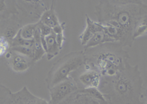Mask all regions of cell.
Listing matches in <instances>:
<instances>
[{"label": "cell", "instance_id": "cell-2", "mask_svg": "<svg viewBox=\"0 0 147 104\" xmlns=\"http://www.w3.org/2000/svg\"><path fill=\"white\" fill-rule=\"evenodd\" d=\"M144 80L138 65L129 63L114 76L101 77L98 90L111 104H144Z\"/></svg>", "mask_w": 147, "mask_h": 104}, {"label": "cell", "instance_id": "cell-15", "mask_svg": "<svg viewBox=\"0 0 147 104\" xmlns=\"http://www.w3.org/2000/svg\"><path fill=\"white\" fill-rule=\"evenodd\" d=\"M19 14L16 5V1L0 0V20L8 18L13 15Z\"/></svg>", "mask_w": 147, "mask_h": 104}, {"label": "cell", "instance_id": "cell-13", "mask_svg": "<svg viewBox=\"0 0 147 104\" xmlns=\"http://www.w3.org/2000/svg\"><path fill=\"white\" fill-rule=\"evenodd\" d=\"M107 42H115V41L108 36V34L106 32V30L103 31H98L91 37V39L88 41V42L84 46V49H91V48L99 46L101 44L107 43Z\"/></svg>", "mask_w": 147, "mask_h": 104}, {"label": "cell", "instance_id": "cell-20", "mask_svg": "<svg viewBox=\"0 0 147 104\" xmlns=\"http://www.w3.org/2000/svg\"><path fill=\"white\" fill-rule=\"evenodd\" d=\"M38 29H39V31L41 32V35L42 37H46V36L50 35L53 32L52 28H50V27H48V26L44 25L40 21H38Z\"/></svg>", "mask_w": 147, "mask_h": 104}, {"label": "cell", "instance_id": "cell-10", "mask_svg": "<svg viewBox=\"0 0 147 104\" xmlns=\"http://www.w3.org/2000/svg\"><path fill=\"white\" fill-rule=\"evenodd\" d=\"M39 98L34 95L26 86L16 93H11L5 104H38Z\"/></svg>", "mask_w": 147, "mask_h": 104}, {"label": "cell", "instance_id": "cell-19", "mask_svg": "<svg viewBox=\"0 0 147 104\" xmlns=\"http://www.w3.org/2000/svg\"><path fill=\"white\" fill-rule=\"evenodd\" d=\"M12 92L2 83H0V104H5L7 97L10 95Z\"/></svg>", "mask_w": 147, "mask_h": 104}, {"label": "cell", "instance_id": "cell-7", "mask_svg": "<svg viewBox=\"0 0 147 104\" xmlns=\"http://www.w3.org/2000/svg\"><path fill=\"white\" fill-rule=\"evenodd\" d=\"M78 90H80L78 84L71 76H69L66 80L55 84L54 86L49 89L51 97L49 103L58 104Z\"/></svg>", "mask_w": 147, "mask_h": 104}, {"label": "cell", "instance_id": "cell-6", "mask_svg": "<svg viewBox=\"0 0 147 104\" xmlns=\"http://www.w3.org/2000/svg\"><path fill=\"white\" fill-rule=\"evenodd\" d=\"M54 1H16V5L24 16L32 18H40L41 15L48 9L54 6Z\"/></svg>", "mask_w": 147, "mask_h": 104}, {"label": "cell", "instance_id": "cell-5", "mask_svg": "<svg viewBox=\"0 0 147 104\" xmlns=\"http://www.w3.org/2000/svg\"><path fill=\"white\" fill-rule=\"evenodd\" d=\"M58 104H111L98 89H80Z\"/></svg>", "mask_w": 147, "mask_h": 104}, {"label": "cell", "instance_id": "cell-8", "mask_svg": "<svg viewBox=\"0 0 147 104\" xmlns=\"http://www.w3.org/2000/svg\"><path fill=\"white\" fill-rule=\"evenodd\" d=\"M80 70V69H79ZM77 70L71 76L75 80L80 89H98L101 75L97 71L84 67L82 71Z\"/></svg>", "mask_w": 147, "mask_h": 104}, {"label": "cell", "instance_id": "cell-18", "mask_svg": "<svg viewBox=\"0 0 147 104\" xmlns=\"http://www.w3.org/2000/svg\"><path fill=\"white\" fill-rule=\"evenodd\" d=\"M11 49V41L5 37L0 36V61L1 58L6 57L7 53Z\"/></svg>", "mask_w": 147, "mask_h": 104}, {"label": "cell", "instance_id": "cell-3", "mask_svg": "<svg viewBox=\"0 0 147 104\" xmlns=\"http://www.w3.org/2000/svg\"><path fill=\"white\" fill-rule=\"evenodd\" d=\"M85 67L93 69L101 77L114 76L121 72L128 63L130 56L117 42H107L91 49H84Z\"/></svg>", "mask_w": 147, "mask_h": 104}, {"label": "cell", "instance_id": "cell-12", "mask_svg": "<svg viewBox=\"0 0 147 104\" xmlns=\"http://www.w3.org/2000/svg\"><path fill=\"white\" fill-rule=\"evenodd\" d=\"M42 45L43 49L45 50L48 60L52 59L53 57L57 56L61 50L56 41V35L53 31L46 37L42 36Z\"/></svg>", "mask_w": 147, "mask_h": 104}, {"label": "cell", "instance_id": "cell-17", "mask_svg": "<svg viewBox=\"0 0 147 104\" xmlns=\"http://www.w3.org/2000/svg\"><path fill=\"white\" fill-rule=\"evenodd\" d=\"M37 25H38V22L24 25L21 28V30L19 31V33H20L21 37L24 39V40H27V41L33 40L35 30L37 28Z\"/></svg>", "mask_w": 147, "mask_h": 104}, {"label": "cell", "instance_id": "cell-14", "mask_svg": "<svg viewBox=\"0 0 147 104\" xmlns=\"http://www.w3.org/2000/svg\"><path fill=\"white\" fill-rule=\"evenodd\" d=\"M54 8H55V5L53 6L52 8H50L47 11L44 12L43 14L41 15L40 20H39L42 23H43L44 25H46L52 29H53L54 27H56V26L61 24L60 20L56 15Z\"/></svg>", "mask_w": 147, "mask_h": 104}, {"label": "cell", "instance_id": "cell-16", "mask_svg": "<svg viewBox=\"0 0 147 104\" xmlns=\"http://www.w3.org/2000/svg\"><path fill=\"white\" fill-rule=\"evenodd\" d=\"M147 35V15H144L136 25L135 31H134L133 38L136 40L137 38Z\"/></svg>", "mask_w": 147, "mask_h": 104}, {"label": "cell", "instance_id": "cell-9", "mask_svg": "<svg viewBox=\"0 0 147 104\" xmlns=\"http://www.w3.org/2000/svg\"><path fill=\"white\" fill-rule=\"evenodd\" d=\"M6 57L9 67L16 73H24L35 64L32 58L11 49L6 55Z\"/></svg>", "mask_w": 147, "mask_h": 104}, {"label": "cell", "instance_id": "cell-21", "mask_svg": "<svg viewBox=\"0 0 147 104\" xmlns=\"http://www.w3.org/2000/svg\"><path fill=\"white\" fill-rule=\"evenodd\" d=\"M56 41L58 43V46L61 49L63 42L65 41V37H64V32H60V33H56Z\"/></svg>", "mask_w": 147, "mask_h": 104}, {"label": "cell", "instance_id": "cell-11", "mask_svg": "<svg viewBox=\"0 0 147 104\" xmlns=\"http://www.w3.org/2000/svg\"><path fill=\"white\" fill-rule=\"evenodd\" d=\"M105 31L103 25L100 24L98 22H94L88 15H86V28L83 31V32L80 37L81 44L83 46H85L95 33H97L98 31Z\"/></svg>", "mask_w": 147, "mask_h": 104}, {"label": "cell", "instance_id": "cell-1", "mask_svg": "<svg viewBox=\"0 0 147 104\" xmlns=\"http://www.w3.org/2000/svg\"><path fill=\"white\" fill-rule=\"evenodd\" d=\"M98 23L115 42L132 47L136 25L147 15V5L141 0H101L95 6Z\"/></svg>", "mask_w": 147, "mask_h": 104}, {"label": "cell", "instance_id": "cell-4", "mask_svg": "<svg viewBox=\"0 0 147 104\" xmlns=\"http://www.w3.org/2000/svg\"><path fill=\"white\" fill-rule=\"evenodd\" d=\"M86 58L84 51H74L63 56L55 62L50 69L45 83L48 89H51L55 84L66 80L74 72L84 67Z\"/></svg>", "mask_w": 147, "mask_h": 104}]
</instances>
